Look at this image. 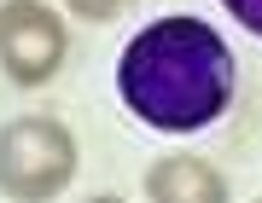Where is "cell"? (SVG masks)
<instances>
[{
	"instance_id": "obj_1",
	"label": "cell",
	"mask_w": 262,
	"mask_h": 203,
	"mask_svg": "<svg viewBox=\"0 0 262 203\" xmlns=\"http://www.w3.org/2000/svg\"><path fill=\"white\" fill-rule=\"evenodd\" d=\"M117 93L140 122L163 134H192L233 99V53L198 18H158L128 41L117 64Z\"/></svg>"
},
{
	"instance_id": "obj_2",
	"label": "cell",
	"mask_w": 262,
	"mask_h": 203,
	"mask_svg": "<svg viewBox=\"0 0 262 203\" xmlns=\"http://www.w3.org/2000/svg\"><path fill=\"white\" fill-rule=\"evenodd\" d=\"M76 168V145L53 116H18L0 134V192L12 203H47L64 192Z\"/></svg>"
},
{
	"instance_id": "obj_3",
	"label": "cell",
	"mask_w": 262,
	"mask_h": 203,
	"mask_svg": "<svg viewBox=\"0 0 262 203\" xmlns=\"http://www.w3.org/2000/svg\"><path fill=\"white\" fill-rule=\"evenodd\" d=\"M0 64L12 82L41 87L64 64V23L41 0H6L0 6Z\"/></svg>"
},
{
	"instance_id": "obj_4",
	"label": "cell",
	"mask_w": 262,
	"mask_h": 203,
	"mask_svg": "<svg viewBox=\"0 0 262 203\" xmlns=\"http://www.w3.org/2000/svg\"><path fill=\"white\" fill-rule=\"evenodd\" d=\"M146 192H151V203H227L222 174L198 157H163L146 174Z\"/></svg>"
},
{
	"instance_id": "obj_5",
	"label": "cell",
	"mask_w": 262,
	"mask_h": 203,
	"mask_svg": "<svg viewBox=\"0 0 262 203\" xmlns=\"http://www.w3.org/2000/svg\"><path fill=\"white\" fill-rule=\"evenodd\" d=\"M227 12H233V18L251 29V35H262V0H222Z\"/></svg>"
},
{
	"instance_id": "obj_6",
	"label": "cell",
	"mask_w": 262,
	"mask_h": 203,
	"mask_svg": "<svg viewBox=\"0 0 262 203\" xmlns=\"http://www.w3.org/2000/svg\"><path fill=\"white\" fill-rule=\"evenodd\" d=\"M70 6L82 12V18H111V12H122L128 0H70Z\"/></svg>"
},
{
	"instance_id": "obj_7",
	"label": "cell",
	"mask_w": 262,
	"mask_h": 203,
	"mask_svg": "<svg viewBox=\"0 0 262 203\" xmlns=\"http://www.w3.org/2000/svg\"><path fill=\"white\" fill-rule=\"evenodd\" d=\"M94 203H117V197H94Z\"/></svg>"
}]
</instances>
